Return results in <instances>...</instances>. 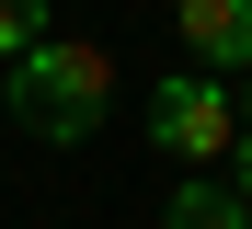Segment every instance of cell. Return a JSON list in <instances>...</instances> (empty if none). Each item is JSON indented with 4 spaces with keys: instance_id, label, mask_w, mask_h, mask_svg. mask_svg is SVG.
<instances>
[{
    "instance_id": "obj_6",
    "label": "cell",
    "mask_w": 252,
    "mask_h": 229,
    "mask_svg": "<svg viewBox=\"0 0 252 229\" xmlns=\"http://www.w3.org/2000/svg\"><path fill=\"white\" fill-rule=\"evenodd\" d=\"M218 183H229V195H241V206H252V126H241V137H229V161H218Z\"/></svg>"
},
{
    "instance_id": "obj_5",
    "label": "cell",
    "mask_w": 252,
    "mask_h": 229,
    "mask_svg": "<svg viewBox=\"0 0 252 229\" xmlns=\"http://www.w3.org/2000/svg\"><path fill=\"white\" fill-rule=\"evenodd\" d=\"M23 46H46V0H0V69H12Z\"/></svg>"
},
{
    "instance_id": "obj_3",
    "label": "cell",
    "mask_w": 252,
    "mask_h": 229,
    "mask_svg": "<svg viewBox=\"0 0 252 229\" xmlns=\"http://www.w3.org/2000/svg\"><path fill=\"white\" fill-rule=\"evenodd\" d=\"M172 23L206 69H252V0H172Z\"/></svg>"
},
{
    "instance_id": "obj_2",
    "label": "cell",
    "mask_w": 252,
    "mask_h": 229,
    "mask_svg": "<svg viewBox=\"0 0 252 229\" xmlns=\"http://www.w3.org/2000/svg\"><path fill=\"white\" fill-rule=\"evenodd\" d=\"M149 137L172 161H229V137H241V92L218 80V69H172L149 92Z\"/></svg>"
},
{
    "instance_id": "obj_7",
    "label": "cell",
    "mask_w": 252,
    "mask_h": 229,
    "mask_svg": "<svg viewBox=\"0 0 252 229\" xmlns=\"http://www.w3.org/2000/svg\"><path fill=\"white\" fill-rule=\"evenodd\" d=\"M241 126H252V69H241Z\"/></svg>"
},
{
    "instance_id": "obj_1",
    "label": "cell",
    "mask_w": 252,
    "mask_h": 229,
    "mask_svg": "<svg viewBox=\"0 0 252 229\" xmlns=\"http://www.w3.org/2000/svg\"><path fill=\"white\" fill-rule=\"evenodd\" d=\"M0 103H12V126L80 149V137H103V115H115V69H103V46L46 34V46H23V58L0 69Z\"/></svg>"
},
{
    "instance_id": "obj_4",
    "label": "cell",
    "mask_w": 252,
    "mask_h": 229,
    "mask_svg": "<svg viewBox=\"0 0 252 229\" xmlns=\"http://www.w3.org/2000/svg\"><path fill=\"white\" fill-rule=\"evenodd\" d=\"M160 229H252V206L229 195V183H218V172H195V183H184V195H172V206H160Z\"/></svg>"
}]
</instances>
